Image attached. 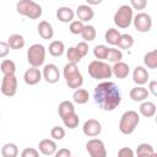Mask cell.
<instances>
[{
	"label": "cell",
	"instance_id": "5b68a950",
	"mask_svg": "<svg viewBox=\"0 0 157 157\" xmlns=\"http://www.w3.org/2000/svg\"><path fill=\"white\" fill-rule=\"evenodd\" d=\"M16 10L20 15L31 20H37L42 16V6L33 0H21L16 4Z\"/></svg>",
	"mask_w": 157,
	"mask_h": 157
},
{
	"label": "cell",
	"instance_id": "e0dca14e",
	"mask_svg": "<svg viewBox=\"0 0 157 157\" xmlns=\"http://www.w3.org/2000/svg\"><path fill=\"white\" fill-rule=\"evenodd\" d=\"M112 74L117 78H125L130 74V67H129V65L126 63L118 61V63L113 64V66H112Z\"/></svg>",
	"mask_w": 157,
	"mask_h": 157
},
{
	"label": "cell",
	"instance_id": "5bb4252c",
	"mask_svg": "<svg viewBox=\"0 0 157 157\" xmlns=\"http://www.w3.org/2000/svg\"><path fill=\"white\" fill-rule=\"evenodd\" d=\"M38 150L40 153L45 155V156H52L58 150V146H56V142L52 139H43L39 141L38 144Z\"/></svg>",
	"mask_w": 157,
	"mask_h": 157
},
{
	"label": "cell",
	"instance_id": "836d02e7",
	"mask_svg": "<svg viewBox=\"0 0 157 157\" xmlns=\"http://www.w3.org/2000/svg\"><path fill=\"white\" fill-rule=\"evenodd\" d=\"M63 123H64L65 128L75 129V128H77V126H78L80 118H78V115H77L76 113H74V114H71V115H69V117L64 118V119H63Z\"/></svg>",
	"mask_w": 157,
	"mask_h": 157
},
{
	"label": "cell",
	"instance_id": "ffe728a7",
	"mask_svg": "<svg viewBox=\"0 0 157 157\" xmlns=\"http://www.w3.org/2000/svg\"><path fill=\"white\" fill-rule=\"evenodd\" d=\"M37 28H38V34L43 39H52L53 38L54 29H53V26L48 21H40Z\"/></svg>",
	"mask_w": 157,
	"mask_h": 157
},
{
	"label": "cell",
	"instance_id": "c3c4849f",
	"mask_svg": "<svg viewBox=\"0 0 157 157\" xmlns=\"http://www.w3.org/2000/svg\"><path fill=\"white\" fill-rule=\"evenodd\" d=\"M0 118H1V113H0Z\"/></svg>",
	"mask_w": 157,
	"mask_h": 157
},
{
	"label": "cell",
	"instance_id": "8d00e7d4",
	"mask_svg": "<svg viewBox=\"0 0 157 157\" xmlns=\"http://www.w3.org/2000/svg\"><path fill=\"white\" fill-rule=\"evenodd\" d=\"M83 27H85L83 22H81V21H78V20H74L72 22H70L69 31H70L72 34H81Z\"/></svg>",
	"mask_w": 157,
	"mask_h": 157
},
{
	"label": "cell",
	"instance_id": "ab89813d",
	"mask_svg": "<svg viewBox=\"0 0 157 157\" xmlns=\"http://www.w3.org/2000/svg\"><path fill=\"white\" fill-rule=\"evenodd\" d=\"M129 6L132 10H144L147 6V1L146 0H131Z\"/></svg>",
	"mask_w": 157,
	"mask_h": 157
},
{
	"label": "cell",
	"instance_id": "f35d334b",
	"mask_svg": "<svg viewBox=\"0 0 157 157\" xmlns=\"http://www.w3.org/2000/svg\"><path fill=\"white\" fill-rule=\"evenodd\" d=\"M75 48L78 52V54L81 55V58H83V56H86L88 54V44L86 42H83V40L82 42H78Z\"/></svg>",
	"mask_w": 157,
	"mask_h": 157
},
{
	"label": "cell",
	"instance_id": "484cf974",
	"mask_svg": "<svg viewBox=\"0 0 157 157\" xmlns=\"http://www.w3.org/2000/svg\"><path fill=\"white\" fill-rule=\"evenodd\" d=\"M118 48L121 50H128L130 49L132 45H134V37L131 34H128V33H124V34H120L119 37V40H118Z\"/></svg>",
	"mask_w": 157,
	"mask_h": 157
},
{
	"label": "cell",
	"instance_id": "603a6c76",
	"mask_svg": "<svg viewBox=\"0 0 157 157\" xmlns=\"http://www.w3.org/2000/svg\"><path fill=\"white\" fill-rule=\"evenodd\" d=\"M58 113H59L61 120H63L64 118H66V117L74 114V113H75L74 103L70 102V101H63V102H60V104H59V107H58Z\"/></svg>",
	"mask_w": 157,
	"mask_h": 157
},
{
	"label": "cell",
	"instance_id": "4dcf8cb0",
	"mask_svg": "<svg viewBox=\"0 0 157 157\" xmlns=\"http://www.w3.org/2000/svg\"><path fill=\"white\" fill-rule=\"evenodd\" d=\"M0 70L1 72L4 74V76H7V75H15V71H16V64L10 60V59H5L2 60L1 65H0Z\"/></svg>",
	"mask_w": 157,
	"mask_h": 157
},
{
	"label": "cell",
	"instance_id": "bcb514c9",
	"mask_svg": "<svg viewBox=\"0 0 157 157\" xmlns=\"http://www.w3.org/2000/svg\"><path fill=\"white\" fill-rule=\"evenodd\" d=\"M101 2H102L101 0H87V5L88 6H91V5H98Z\"/></svg>",
	"mask_w": 157,
	"mask_h": 157
},
{
	"label": "cell",
	"instance_id": "7c38bea8",
	"mask_svg": "<svg viewBox=\"0 0 157 157\" xmlns=\"http://www.w3.org/2000/svg\"><path fill=\"white\" fill-rule=\"evenodd\" d=\"M82 131L86 136L88 137H96L101 134L102 131V125L98 120L96 119H88L83 123V126H82Z\"/></svg>",
	"mask_w": 157,
	"mask_h": 157
},
{
	"label": "cell",
	"instance_id": "b9f144b4",
	"mask_svg": "<svg viewBox=\"0 0 157 157\" xmlns=\"http://www.w3.org/2000/svg\"><path fill=\"white\" fill-rule=\"evenodd\" d=\"M118 157H135V152L130 147H121L118 151Z\"/></svg>",
	"mask_w": 157,
	"mask_h": 157
},
{
	"label": "cell",
	"instance_id": "d4e9b609",
	"mask_svg": "<svg viewBox=\"0 0 157 157\" xmlns=\"http://www.w3.org/2000/svg\"><path fill=\"white\" fill-rule=\"evenodd\" d=\"M48 50L52 56H61L65 52V44L61 40H53L49 44Z\"/></svg>",
	"mask_w": 157,
	"mask_h": 157
},
{
	"label": "cell",
	"instance_id": "6da1fadb",
	"mask_svg": "<svg viewBox=\"0 0 157 157\" xmlns=\"http://www.w3.org/2000/svg\"><path fill=\"white\" fill-rule=\"evenodd\" d=\"M93 99L96 104L103 110L112 112L121 102V93L119 87L112 81H102L94 87Z\"/></svg>",
	"mask_w": 157,
	"mask_h": 157
},
{
	"label": "cell",
	"instance_id": "ac0fdd59",
	"mask_svg": "<svg viewBox=\"0 0 157 157\" xmlns=\"http://www.w3.org/2000/svg\"><path fill=\"white\" fill-rule=\"evenodd\" d=\"M74 17H75V11L71 7L61 6V7H59L56 10V18L60 22H64V23L72 22L74 21Z\"/></svg>",
	"mask_w": 157,
	"mask_h": 157
},
{
	"label": "cell",
	"instance_id": "cb8c5ba5",
	"mask_svg": "<svg viewBox=\"0 0 157 157\" xmlns=\"http://www.w3.org/2000/svg\"><path fill=\"white\" fill-rule=\"evenodd\" d=\"M88 98H90L88 91L85 88H77L72 93V101L76 104H86L88 102Z\"/></svg>",
	"mask_w": 157,
	"mask_h": 157
},
{
	"label": "cell",
	"instance_id": "f6af8a7d",
	"mask_svg": "<svg viewBox=\"0 0 157 157\" xmlns=\"http://www.w3.org/2000/svg\"><path fill=\"white\" fill-rule=\"evenodd\" d=\"M147 91L151 92L153 96H157V81H155V80L150 81V83H148V90H147Z\"/></svg>",
	"mask_w": 157,
	"mask_h": 157
},
{
	"label": "cell",
	"instance_id": "1f68e13d",
	"mask_svg": "<svg viewBox=\"0 0 157 157\" xmlns=\"http://www.w3.org/2000/svg\"><path fill=\"white\" fill-rule=\"evenodd\" d=\"M123 59V53L120 49L118 48H108V54H107V58L105 60H108L109 63H118V61H121Z\"/></svg>",
	"mask_w": 157,
	"mask_h": 157
},
{
	"label": "cell",
	"instance_id": "2e32d148",
	"mask_svg": "<svg viewBox=\"0 0 157 157\" xmlns=\"http://www.w3.org/2000/svg\"><path fill=\"white\" fill-rule=\"evenodd\" d=\"M148 77H150L148 71L144 66H136L132 71V81L137 86H144L145 83H147Z\"/></svg>",
	"mask_w": 157,
	"mask_h": 157
},
{
	"label": "cell",
	"instance_id": "30bf717a",
	"mask_svg": "<svg viewBox=\"0 0 157 157\" xmlns=\"http://www.w3.org/2000/svg\"><path fill=\"white\" fill-rule=\"evenodd\" d=\"M86 150L91 157H107L104 142L99 139H91L86 142Z\"/></svg>",
	"mask_w": 157,
	"mask_h": 157
},
{
	"label": "cell",
	"instance_id": "8992f818",
	"mask_svg": "<svg viewBox=\"0 0 157 157\" xmlns=\"http://www.w3.org/2000/svg\"><path fill=\"white\" fill-rule=\"evenodd\" d=\"M27 61L31 67H39L45 61V47L36 43L27 49Z\"/></svg>",
	"mask_w": 157,
	"mask_h": 157
},
{
	"label": "cell",
	"instance_id": "ba28073f",
	"mask_svg": "<svg viewBox=\"0 0 157 157\" xmlns=\"http://www.w3.org/2000/svg\"><path fill=\"white\" fill-rule=\"evenodd\" d=\"M132 23H134V27L141 33H146L152 28V18L146 12L136 13L132 18Z\"/></svg>",
	"mask_w": 157,
	"mask_h": 157
},
{
	"label": "cell",
	"instance_id": "e575fe53",
	"mask_svg": "<svg viewBox=\"0 0 157 157\" xmlns=\"http://www.w3.org/2000/svg\"><path fill=\"white\" fill-rule=\"evenodd\" d=\"M66 58H67L69 63H72V64H77V63H80L81 59H82L75 47H70V48L67 49V52H66Z\"/></svg>",
	"mask_w": 157,
	"mask_h": 157
},
{
	"label": "cell",
	"instance_id": "ee69618b",
	"mask_svg": "<svg viewBox=\"0 0 157 157\" xmlns=\"http://www.w3.org/2000/svg\"><path fill=\"white\" fill-rule=\"evenodd\" d=\"M54 157H71V151L69 148H65V147L59 148L54 153Z\"/></svg>",
	"mask_w": 157,
	"mask_h": 157
},
{
	"label": "cell",
	"instance_id": "d6a6232c",
	"mask_svg": "<svg viewBox=\"0 0 157 157\" xmlns=\"http://www.w3.org/2000/svg\"><path fill=\"white\" fill-rule=\"evenodd\" d=\"M107 54H108V47L107 45H103V44H98L93 48V55L97 60H101L103 61L105 58H107Z\"/></svg>",
	"mask_w": 157,
	"mask_h": 157
},
{
	"label": "cell",
	"instance_id": "60d3db41",
	"mask_svg": "<svg viewBox=\"0 0 157 157\" xmlns=\"http://www.w3.org/2000/svg\"><path fill=\"white\" fill-rule=\"evenodd\" d=\"M21 157H39V152L33 147H26L21 152Z\"/></svg>",
	"mask_w": 157,
	"mask_h": 157
},
{
	"label": "cell",
	"instance_id": "4316f807",
	"mask_svg": "<svg viewBox=\"0 0 157 157\" xmlns=\"http://www.w3.org/2000/svg\"><path fill=\"white\" fill-rule=\"evenodd\" d=\"M120 34H121V33H120L118 29H115V28H109V29H107L105 33H104V39H105V42H107L108 44H110V45H117Z\"/></svg>",
	"mask_w": 157,
	"mask_h": 157
},
{
	"label": "cell",
	"instance_id": "52a82bcc",
	"mask_svg": "<svg viewBox=\"0 0 157 157\" xmlns=\"http://www.w3.org/2000/svg\"><path fill=\"white\" fill-rule=\"evenodd\" d=\"M132 18H134V10L128 4H124L117 10L113 20L119 28H128L132 23Z\"/></svg>",
	"mask_w": 157,
	"mask_h": 157
},
{
	"label": "cell",
	"instance_id": "74e56055",
	"mask_svg": "<svg viewBox=\"0 0 157 157\" xmlns=\"http://www.w3.org/2000/svg\"><path fill=\"white\" fill-rule=\"evenodd\" d=\"M50 136L53 137V140H63L65 137V129L59 125L53 126L50 130Z\"/></svg>",
	"mask_w": 157,
	"mask_h": 157
},
{
	"label": "cell",
	"instance_id": "d6986e66",
	"mask_svg": "<svg viewBox=\"0 0 157 157\" xmlns=\"http://www.w3.org/2000/svg\"><path fill=\"white\" fill-rule=\"evenodd\" d=\"M148 94H150V92L144 86H136V87L131 88L129 92V96L134 102H144L147 99Z\"/></svg>",
	"mask_w": 157,
	"mask_h": 157
},
{
	"label": "cell",
	"instance_id": "7402d4cb",
	"mask_svg": "<svg viewBox=\"0 0 157 157\" xmlns=\"http://www.w3.org/2000/svg\"><path fill=\"white\" fill-rule=\"evenodd\" d=\"M139 112L145 118H152L156 114V104L151 101H144L139 107Z\"/></svg>",
	"mask_w": 157,
	"mask_h": 157
},
{
	"label": "cell",
	"instance_id": "d590c367",
	"mask_svg": "<svg viewBox=\"0 0 157 157\" xmlns=\"http://www.w3.org/2000/svg\"><path fill=\"white\" fill-rule=\"evenodd\" d=\"M155 152L153 150V146L150 145V144H140L136 148V156H140V155H152Z\"/></svg>",
	"mask_w": 157,
	"mask_h": 157
},
{
	"label": "cell",
	"instance_id": "44dd1931",
	"mask_svg": "<svg viewBox=\"0 0 157 157\" xmlns=\"http://www.w3.org/2000/svg\"><path fill=\"white\" fill-rule=\"evenodd\" d=\"M7 45L10 49H13V50H18V49H22L26 44V40L23 38V36L18 34V33H15V34H11L9 38H7Z\"/></svg>",
	"mask_w": 157,
	"mask_h": 157
},
{
	"label": "cell",
	"instance_id": "83f0119b",
	"mask_svg": "<svg viewBox=\"0 0 157 157\" xmlns=\"http://www.w3.org/2000/svg\"><path fill=\"white\" fill-rule=\"evenodd\" d=\"M1 155L2 157H17L18 155V147L17 145L12 142H7L1 147Z\"/></svg>",
	"mask_w": 157,
	"mask_h": 157
},
{
	"label": "cell",
	"instance_id": "8fae6325",
	"mask_svg": "<svg viewBox=\"0 0 157 157\" xmlns=\"http://www.w3.org/2000/svg\"><path fill=\"white\" fill-rule=\"evenodd\" d=\"M42 77L48 82V83H56L60 80V72L59 69L55 64H47L43 67L42 71Z\"/></svg>",
	"mask_w": 157,
	"mask_h": 157
},
{
	"label": "cell",
	"instance_id": "3957f363",
	"mask_svg": "<svg viewBox=\"0 0 157 157\" xmlns=\"http://www.w3.org/2000/svg\"><path fill=\"white\" fill-rule=\"evenodd\" d=\"M88 75L94 80H108L112 77V66L101 60H93L88 64Z\"/></svg>",
	"mask_w": 157,
	"mask_h": 157
},
{
	"label": "cell",
	"instance_id": "9a60e30c",
	"mask_svg": "<svg viewBox=\"0 0 157 157\" xmlns=\"http://www.w3.org/2000/svg\"><path fill=\"white\" fill-rule=\"evenodd\" d=\"M76 16L78 17V21L81 22H88L93 18L94 16V11L91 6H88L87 4H82V5H78L77 9H76Z\"/></svg>",
	"mask_w": 157,
	"mask_h": 157
},
{
	"label": "cell",
	"instance_id": "7dc6e473",
	"mask_svg": "<svg viewBox=\"0 0 157 157\" xmlns=\"http://www.w3.org/2000/svg\"><path fill=\"white\" fill-rule=\"evenodd\" d=\"M150 157H157V153H156V152H153V153H152Z\"/></svg>",
	"mask_w": 157,
	"mask_h": 157
},
{
	"label": "cell",
	"instance_id": "f546056e",
	"mask_svg": "<svg viewBox=\"0 0 157 157\" xmlns=\"http://www.w3.org/2000/svg\"><path fill=\"white\" fill-rule=\"evenodd\" d=\"M96 36H97V32H96V28H94L92 25L85 26L83 29H82V32H81V37H82L83 42H86V43L94 40Z\"/></svg>",
	"mask_w": 157,
	"mask_h": 157
},
{
	"label": "cell",
	"instance_id": "277c9868",
	"mask_svg": "<svg viewBox=\"0 0 157 157\" xmlns=\"http://www.w3.org/2000/svg\"><path fill=\"white\" fill-rule=\"evenodd\" d=\"M140 123V115L135 110H126L119 120V130L124 135H130L135 131Z\"/></svg>",
	"mask_w": 157,
	"mask_h": 157
},
{
	"label": "cell",
	"instance_id": "f1b7e54d",
	"mask_svg": "<svg viewBox=\"0 0 157 157\" xmlns=\"http://www.w3.org/2000/svg\"><path fill=\"white\" fill-rule=\"evenodd\" d=\"M144 64L148 69H156L157 67V50H151L145 54L144 56Z\"/></svg>",
	"mask_w": 157,
	"mask_h": 157
},
{
	"label": "cell",
	"instance_id": "9c48e42d",
	"mask_svg": "<svg viewBox=\"0 0 157 157\" xmlns=\"http://www.w3.org/2000/svg\"><path fill=\"white\" fill-rule=\"evenodd\" d=\"M17 78L15 75L4 76L0 83V91L6 97H12L17 92Z\"/></svg>",
	"mask_w": 157,
	"mask_h": 157
},
{
	"label": "cell",
	"instance_id": "7a4b0ae2",
	"mask_svg": "<svg viewBox=\"0 0 157 157\" xmlns=\"http://www.w3.org/2000/svg\"><path fill=\"white\" fill-rule=\"evenodd\" d=\"M63 75H64V78H65L66 85L69 86V88L77 90V88H81V86L83 85V76L80 72V70L77 67V64L67 63L64 66Z\"/></svg>",
	"mask_w": 157,
	"mask_h": 157
},
{
	"label": "cell",
	"instance_id": "7bdbcfd3",
	"mask_svg": "<svg viewBox=\"0 0 157 157\" xmlns=\"http://www.w3.org/2000/svg\"><path fill=\"white\" fill-rule=\"evenodd\" d=\"M9 52H10V48H9L7 43H6V42L0 40V59H1V58L7 56Z\"/></svg>",
	"mask_w": 157,
	"mask_h": 157
},
{
	"label": "cell",
	"instance_id": "4fadbf2b",
	"mask_svg": "<svg viewBox=\"0 0 157 157\" xmlns=\"http://www.w3.org/2000/svg\"><path fill=\"white\" fill-rule=\"evenodd\" d=\"M42 80V71L38 67H29L23 74V81L28 86H34Z\"/></svg>",
	"mask_w": 157,
	"mask_h": 157
}]
</instances>
